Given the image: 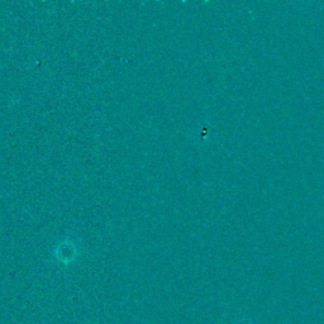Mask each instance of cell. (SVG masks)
I'll return each mask as SVG.
<instances>
[{"label": "cell", "instance_id": "cell-1", "mask_svg": "<svg viewBox=\"0 0 324 324\" xmlns=\"http://www.w3.org/2000/svg\"><path fill=\"white\" fill-rule=\"evenodd\" d=\"M240 324H252V323H251V321H241Z\"/></svg>", "mask_w": 324, "mask_h": 324}]
</instances>
